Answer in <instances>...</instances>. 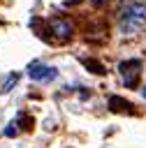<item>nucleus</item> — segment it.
I'll return each mask as SVG.
<instances>
[{"instance_id": "nucleus-1", "label": "nucleus", "mask_w": 146, "mask_h": 148, "mask_svg": "<svg viewBox=\"0 0 146 148\" xmlns=\"http://www.w3.org/2000/svg\"><path fill=\"white\" fill-rule=\"evenodd\" d=\"M144 21H146V5L130 2L118 12V28L123 35H134Z\"/></svg>"}, {"instance_id": "nucleus-2", "label": "nucleus", "mask_w": 146, "mask_h": 148, "mask_svg": "<svg viewBox=\"0 0 146 148\" xmlns=\"http://www.w3.org/2000/svg\"><path fill=\"white\" fill-rule=\"evenodd\" d=\"M118 74L127 88H137L139 76H141V60L139 58H127L118 62Z\"/></svg>"}, {"instance_id": "nucleus-3", "label": "nucleus", "mask_w": 146, "mask_h": 148, "mask_svg": "<svg viewBox=\"0 0 146 148\" xmlns=\"http://www.w3.org/2000/svg\"><path fill=\"white\" fill-rule=\"evenodd\" d=\"M28 76L32 81H39V83H49L58 76V69L51 67V65H44V62H35L28 67Z\"/></svg>"}, {"instance_id": "nucleus-4", "label": "nucleus", "mask_w": 146, "mask_h": 148, "mask_svg": "<svg viewBox=\"0 0 146 148\" xmlns=\"http://www.w3.org/2000/svg\"><path fill=\"white\" fill-rule=\"evenodd\" d=\"M51 32H53L60 42H67V39L72 37L74 28H72V23L65 21V18H53V21H51Z\"/></svg>"}, {"instance_id": "nucleus-5", "label": "nucleus", "mask_w": 146, "mask_h": 148, "mask_svg": "<svg viewBox=\"0 0 146 148\" xmlns=\"http://www.w3.org/2000/svg\"><path fill=\"white\" fill-rule=\"evenodd\" d=\"M109 109L116 113H134V104H130L123 97H109Z\"/></svg>"}, {"instance_id": "nucleus-6", "label": "nucleus", "mask_w": 146, "mask_h": 148, "mask_svg": "<svg viewBox=\"0 0 146 148\" xmlns=\"http://www.w3.org/2000/svg\"><path fill=\"white\" fill-rule=\"evenodd\" d=\"M81 62L88 67V72H93V74H104L107 69L100 65V62H95V60H90V58H81Z\"/></svg>"}, {"instance_id": "nucleus-7", "label": "nucleus", "mask_w": 146, "mask_h": 148, "mask_svg": "<svg viewBox=\"0 0 146 148\" xmlns=\"http://www.w3.org/2000/svg\"><path fill=\"white\" fill-rule=\"evenodd\" d=\"M16 81H19V74H9V79L2 83V92H9V90L16 86Z\"/></svg>"}, {"instance_id": "nucleus-8", "label": "nucleus", "mask_w": 146, "mask_h": 148, "mask_svg": "<svg viewBox=\"0 0 146 148\" xmlns=\"http://www.w3.org/2000/svg\"><path fill=\"white\" fill-rule=\"evenodd\" d=\"M16 132H19V130H16V123H9V125L5 127V136H16Z\"/></svg>"}]
</instances>
